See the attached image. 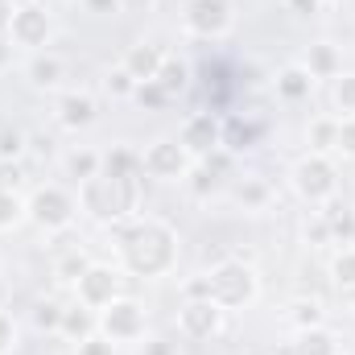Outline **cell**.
<instances>
[{"label": "cell", "mask_w": 355, "mask_h": 355, "mask_svg": "<svg viewBox=\"0 0 355 355\" xmlns=\"http://www.w3.org/2000/svg\"><path fill=\"white\" fill-rule=\"evenodd\" d=\"M141 202V174H95L83 182V207H87L95 219L103 223H116V219H128Z\"/></svg>", "instance_id": "cell-1"}, {"label": "cell", "mask_w": 355, "mask_h": 355, "mask_svg": "<svg viewBox=\"0 0 355 355\" xmlns=\"http://www.w3.org/2000/svg\"><path fill=\"white\" fill-rule=\"evenodd\" d=\"M174 232L166 223H137L124 236V265L132 268L137 277H157L174 265Z\"/></svg>", "instance_id": "cell-2"}, {"label": "cell", "mask_w": 355, "mask_h": 355, "mask_svg": "<svg viewBox=\"0 0 355 355\" xmlns=\"http://www.w3.org/2000/svg\"><path fill=\"white\" fill-rule=\"evenodd\" d=\"M211 281V297L219 306H248L257 297V272L244 265V261H223L207 272Z\"/></svg>", "instance_id": "cell-3"}, {"label": "cell", "mask_w": 355, "mask_h": 355, "mask_svg": "<svg viewBox=\"0 0 355 355\" xmlns=\"http://www.w3.org/2000/svg\"><path fill=\"white\" fill-rule=\"evenodd\" d=\"M25 211H29V219H33L37 227H46V232H62V227H71V219H75L79 207H75V198H71L62 186H42V190L29 194Z\"/></svg>", "instance_id": "cell-4"}, {"label": "cell", "mask_w": 355, "mask_h": 355, "mask_svg": "<svg viewBox=\"0 0 355 355\" xmlns=\"http://www.w3.org/2000/svg\"><path fill=\"white\" fill-rule=\"evenodd\" d=\"M335 186H339L335 166H331L327 157H318V153H310V157H302V162L293 166V190H297L306 202H331V198H335Z\"/></svg>", "instance_id": "cell-5"}, {"label": "cell", "mask_w": 355, "mask_h": 355, "mask_svg": "<svg viewBox=\"0 0 355 355\" xmlns=\"http://www.w3.org/2000/svg\"><path fill=\"white\" fill-rule=\"evenodd\" d=\"M99 327H103V335H107L112 343H132V339L145 335V310H141L132 297H116V302L103 310Z\"/></svg>", "instance_id": "cell-6"}, {"label": "cell", "mask_w": 355, "mask_h": 355, "mask_svg": "<svg viewBox=\"0 0 355 355\" xmlns=\"http://www.w3.org/2000/svg\"><path fill=\"white\" fill-rule=\"evenodd\" d=\"M8 33H12L17 46L37 50V46L50 42V12H46L42 4H21V8H12V25H8Z\"/></svg>", "instance_id": "cell-7"}, {"label": "cell", "mask_w": 355, "mask_h": 355, "mask_svg": "<svg viewBox=\"0 0 355 355\" xmlns=\"http://www.w3.org/2000/svg\"><path fill=\"white\" fill-rule=\"evenodd\" d=\"M232 25V4L227 0H190L186 4V29L198 37H219Z\"/></svg>", "instance_id": "cell-8"}, {"label": "cell", "mask_w": 355, "mask_h": 355, "mask_svg": "<svg viewBox=\"0 0 355 355\" xmlns=\"http://www.w3.org/2000/svg\"><path fill=\"white\" fill-rule=\"evenodd\" d=\"M120 297V272L107 265H91L83 277H79V302L91 306V310H107L112 302Z\"/></svg>", "instance_id": "cell-9"}, {"label": "cell", "mask_w": 355, "mask_h": 355, "mask_svg": "<svg viewBox=\"0 0 355 355\" xmlns=\"http://www.w3.org/2000/svg\"><path fill=\"white\" fill-rule=\"evenodd\" d=\"M219 318H223V306L211 302V297H190L178 314L182 335H190V339H211L219 331Z\"/></svg>", "instance_id": "cell-10"}, {"label": "cell", "mask_w": 355, "mask_h": 355, "mask_svg": "<svg viewBox=\"0 0 355 355\" xmlns=\"http://www.w3.org/2000/svg\"><path fill=\"white\" fill-rule=\"evenodd\" d=\"M141 166L149 178H182L186 174V145L182 141H153L141 153Z\"/></svg>", "instance_id": "cell-11"}, {"label": "cell", "mask_w": 355, "mask_h": 355, "mask_svg": "<svg viewBox=\"0 0 355 355\" xmlns=\"http://www.w3.org/2000/svg\"><path fill=\"white\" fill-rule=\"evenodd\" d=\"M182 145H186V153L207 157V153H215V149L223 145V128L215 124L211 112H198V116L186 120V128H182Z\"/></svg>", "instance_id": "cell-12"}, {"label": "cell", "mask_w": 355, "mask_h": 355, "mask_svg": "<svg viewBox=\"0 0 355 355\" xmlns=\"http://www.w3.org/2000/svg\"><path fill=\"white\" fill-rule=\"evenodd\" d=\"M162 62H166V54H162L153 42H137V46H128V54H124L120 67H124L137 83H149V79H157Z\"/></svg>", "instance_id": "cell-13"}, {"label": "cell", "mask_w": 355, "mask_h": 355, "mask_svg": "<svg viewBox=\"0 0 355 355\" xmlns=\"http://www.w3.org/2000/svg\"><path fill=\"white\" fill-rule=\"evenodd\" d=\"M306 71H310V79H339V75H343L339 50H335L331 42H314L310 54H306Z\"/></svg>", "instance_id": "cell-14"}, {"label": "cell", "mask_w": 355, "mask_h": 355, "mask_svg": "<svg viewBox=\"0 0 355 355\" xmlns=\"http://www.w3.org/2000/svg\"><path fill=\"white\" fill-rule=\"evenodd\" d=\"M58 120H62L67 128H87L91 120H95V99L83 95V91L62 95V103H58Z\"/></svg>", "instance_id": "cell-15"}, {"label": "cell", "mask_w": 355, "mask_h": 355, "mask_svg": "<svg viewBox=\"0 0 355 355\" xmlns=\"http://www.w3.org/2000/svg\"><path fill=\"white\" fill-rule=\"evenodd\" d=\"M289 355H339V343H335V335H331V331L310 327V331H302V335H297V343L289 347Z\"/></svg>", "instance_id": "cell-16"}, {"label": "cell", "mask_w": 355, "mask_h": 355, "mask_svg": "<svg viewBox=\"0 0 355 355\" xmlns=\"http://www.w3.org/2000/svg\"><path fill=\"white\" fill-rule=\"evenodd\" d=\"M29 83L42 91L58 87L62 83V58H54V54H33V62H29Z\"/></svg>", "instance_id": "cell-17"}, {"label": "cell", "mask_w": 355, "mask_h": 355, "mask_svg": "<svg viewBox=\"0 0 355 355\" xmlns=\"http://www.w3.org/2000/svg\"><path fill=\"white\" fill-rule=\"evenodd\" d=\"M58 331L71 335V339H79V343H83L87 335H95V314H91V306H83V302H79V306H67Z\"/></svg>", "instance_id": "cell-18"}, {"label": "cell", "mask_w": 355, "mask_h": 355, "mask_svg": "<svg viewBox=\"0 0 355 355\" xmlns=\"http://www.w3.org/2000/svg\"><path fill=\"white\" fill-rule=\"evenodd\" d=\"M318 215L327 219L331 240H343V244H352V240H355V211L339 207V202H327V211H318Z\"/></svg>", "instance_id": "cell-19"}, {"label": "cell", "mask_w": 355, "mask_h": 355, "mask_svg": "<svg viewBox=\"0 0 355 355\" xmlns=\"http://www.w3.org/2000/svg\"><path fill=\"white\" fill-rule=\"evenodd\" d=\"M310 83H314V79H310V71H306V67H285V71L277 75V91H281L289 103L306 99V95H310Z\"/></svg>", "instance_id": "cell-20"}, {"label": "cell", "mask_w": 355, "mask_h": 355, "mask_svg": "<svg viewBox=\"0 0 355 355\" xmlns=\"http://www.w3.org/2000/svg\"><path fill=\"white\" fill-rule=\"evenodd\" d=\"M153 83L166 91L170 99H178V95L186 91V83H190V71H186V62H178V58L166 54V62H162V71H157V79H153Z\"/></svg>", "instance_id": "cell-21"}, {"label": "cell", "mask_w": 355, "mask_h": 355, "mask_svg": "<svg viewBox=\"0 0 355 355\" xmlns=\"http://www.w3.org/2000/svg\"><path fill=\"white\" fill-rule=\"evenodd\" d=\"M335 141H339V120H314L310 124V145H314L318 157L335 153Z\"/></svg>", "instance_id": "cell-22"}, {"label": "cell", "mask_w": 355, "mask_h": 355, "mask_svg": "<svg viewBox=\"0 0 355 355\" xmlns=\"http://www.w3.org/2000/svg\"><path fill=\"white\" fill-rule=\"evenodd\" d=\"M99 166H103V157H99V153H91V149H75V153L67 157V174L75 178V182L95 178V174H99Z\"/></svg>", "instance_id": "cell-23"}, {"label": "cell", "mask_w": 355, "mask_h": 355, "mask_svg": "<svg viewBox=\"0 0 355 355\" xmlns=\"http://www.w3.org/2000/svg\"><path fill=\"white\" fill-rule=\"evenodd\" d=\"M103 170H107V174H145L141 153H132V149H116V153H107V157H103Z\"/></svg>", "instance_id": "cell-24"}, {"label": "cell", "mask_w": 355, "mask_h": 355, "mask_svg": "<svg viewBox=\"0 0 355 355\" xmlns=\"http://www.w3.org/2000/svg\"><path fill=\"white\" fill-rule=\"evenodd\" d=\"M62 310H67V306H58L54 297H42V302L33 306V327H37V331H58V327H62Z\"/></svg>", "instance_id": "cell-25"}, {"label": "cell", "mask_w": 355, "mask_h": 355, "mask_svg": "<svg viewBox=\"0 0 355 355\" xmlns=\"http://www.w3.org/2000/svg\"><path fill=\"white\" fill-rule=\"evenodd\" d=\"M252 141H257V128H252V124L227 120V128H223V145H227V149H248Z\"/></svg>", "instance_id": "cell-26"}, {"label": "cell", "mask_w": 355, "mask_h": 355, "mask_svg": "<svg viewBox=\"0 0 355 355\" xmlns=\"http://www.w3.org/2000/svg\"><path fill=\"white\" fill-rule=\"evenodd\" d=\"M87 268H91V261L79 252V248H75V252H67V257L58 261V268H54V272H58V281H75V285H79V277H83Z\"/></svg>", "instance_id": "cell-27"}, {"label": "cell", "mask_w": 355, "mask_h": 355, "mask_svg": "<svg viewBox=\"0 0 355 355\" xmlns=\"http://www.w3.org/2000/svg\"><path fill=\"white\" fill-rule=\"evenodd\" d=\"M21 186H25V166H21L17 157H0V190L17 194Z\"/></svg>", "instance_id": "cell-28"}, {"label": "cell", "mask_w": 355, "mask_h": 355, "mask_svg": "<svg viewBox=\"0 0 355 355\" xmlns=\"http://www.w3.org/2000/svg\"><path fill=\"white\" fill-rule=\"evenodd\" d=\"M103 87H107V95H116V99H132V91H137V79H132L124 67H116V71H107Z\"/></svg>", "instance_id": "cell-29"}, {"label": "cell", "mask_w": 355, "mask_h": 355, "mask_svg": "<svg viewBox=\"0 0 355 355\" xmlns=\"http://www.w3.org/2000/svg\"><path fill=\"white\" fill-rule=\"evenodd\" d=\"M331 272H335V281H339L343 289H355V248H343V252L335 257Z\"/></svg>", "instance_id": "cell-30"}, {"label": "cell", "mask_w": 355, "mask_h": 355, "mask_svg": "<svg viewBox=\"0 0 355 355\" xmlns=\"http://www.w3.org/2000/svg\"><path fill=\"white\" fill-rule=\"evenodd\" d=\"M335 103L343 116H355V75H339L335 79Z\"/></svg>", "instance_id": "cell-31"}, {"label": "cell", "mask_w": 355, "mask_h": 355, "mask_svg": "<svg viewBox=\"0 0 355 355\" xmlns=\"http://www.w3.org/2000/svg\"><path fill=\"white\" fill-rule=\"evenodd\" d=\"M25 215V207H21V198L17 194H8V190H0V232L4 227H17V219Z\"/></svg>", "instance_id": "cell-32"}, {"label": "cell", "mask_w": 355, "mask_h": 355, "mask_svg": "<svg viewBox=\"0 0 355 355\" xmlns=\"http://www.w3.org/2000/svg\"><path fill=\"white\" fill-rule=\"evenodd\" d=\"M132 99H137V103H145V107H166V103H170V95H166V91L157 87L153 79H149V83H137Z\"/></svg>", "instance_id": "cell-33"}, {"label": "cell", "mask_w": 355, "mask_h": 355, "mask_svg": "<svg viewBox=\"0 0 355 355\" xmlns=\"http://www.w3.org/2000/svg\"><path fill=\"white\" fill-rule=\"evenodd\" d=\"M25 145H29L25 132H17V128H4V132H0V157H17V162H21Z\"/></svg>", "instance_id": "cell-34"}, {"label": "cell", "mask_w": 355, "mask_h": 355, "mask_svg": "<svg viewBox=\"0 0 355 355\" xmlns=\"http://www.w3.org/2000/svg\"><path fill=\"white\" fill-rule=\"evenodd\" d=\"M293 322H297V331H310V327H318V322H322V310H318V302H297V306H293Z\"/></svg>", "instance_id": "cell-35"}, {"label": "cell", "mask_w": 355, "mask_h": 355, "mask_svg": "<svg viewBox=\"0 0 355 355\" xmlns=\"http://www.w3.org/2000/svg\"><path fill=\"white\" fill-rule=\"evenodd\" d=\"M335 153L355 157V116H343V120H339V141H335Z\"/></svg>", "instance_id": "cell-36"}, {"label": "cell", "mask_w": 355, "mask_h": 355, "mask_svg": "<svg viewBox=\"0 0 355 355\" xmlns=\"http://www.w3.org/2000/svg\"><path fill=\"white\" fill-rule=\"evenodd\" d=\"M215 186H219V174H215V170H211L207 162H202V166H198V170L190 174V190H194V194H211Z\"/></svg>", "instance_id": "cell-37"}, {"label": "cell", "mask_w": 355, "mask_h": 355, "mask_svg": "<svg viewBox=\"0 0 355 355\" xmlns=\"http://www.w3.org/2000/svg\"><path fill=\"white\" fill-rule=\"evenodd\" d=\"M236 194H240V202H248V207H261V202L268 198V190L261 186V182H244Z\"/></svg>", "instance_id": "cell-38"}, {"label": "cell", "mask_w": 355, "mask_h": 355, "mask_svg": "<svg viewBox=\"0 0 355 355\" xmlns=\"http://www.w3.org/2000/svg\"><path fill=\"white\" fill-rule=\"evenodd\" d=\"M12 343H17V322L0 310V355L4 352H12Z\"/></svg>", "instance_id": "cell-39"}, {"label": "cell", "mask_w": 355, "mask_h": 355, "mask_svg": "<svg viewBox=\"0 0 355 355\" xmlns=\"http://www.w3.org/2000/svg\"><path fill=\"white\" fill-rule=\"evenodd\" d=\"M306 240H314V244H327L331 240V227H327L322 215H314V223H306Z\"/></svg>", "instance_id": "cell-40"}, {"label": "cell", "mask_w": 355, "mask_h": 355, "mask_svg": "<svg viewBox=\"0 0 355 355\" xmlns=\"http://www.w3.org/2000/svg\"><path fill=\"white\" fill-rule=\"evenodd\" d=\"M79 355H112V339H95V335H87V339L79 343Z\"/></svg>", "instance_id": "cell-41"}, {"label": "cell", "mask_w": 355, "mask_h": 355, "mask_svg": "<svg viewBox=\"0 0 355 355\" xmlns=\"http://www.w3.org/2000/svg\"><path fill=\"white\" fill-rule=\"evenodd\" d=\"M83 4H87V12H99V17L120 12V0H83Z\"/></svg>", "instance_id": "cell-42"}, {"label": "cell", "mask_w": 355, "mask_h": 355, "mask_svg": "<svg viewBox=\"0 0 355 355\" xmlns=\"http://www.w3.org/2000/svg\"><path fill=\"white\" fill-rule=\"evenodd\" d=\"M186 297H211V281H207V277L190 281V285H186ZM211 302H215V297H211Z\"/></svg>", "instance_id": "cell-43"}, {"label": "cell", "mask_w": 355, "mask_h": 355, "mask_svg": "<svg viewBox=\"0 0 355 355\" xmlns=\"http://www.w3.org/2000/svg\"><path fill=\"white\" fill-rule=\"evenodd\" d=\"M145 355H174V343H166V339H149V343H145Z\"/></svg>", "instance_id": "cell-44"}, {"label": "cell", "mask_w": 355, "mask_h": 355, "mask_svg": "<svg viewBox=\"0 0 355 355\" xmlns=\"http://www.w3.org/2000/svg\"><path fill=\"white\" fill-rule=\"evenodd\" d=\"M8 25H12V0H0V37L8 33Z\"/></svg>", "instance_id": "cell-45"}, {"label": "cell", "mask_w": 355, "mask_h": 355, "mask_svg": "<svg viewBox=\"0 0 355 355\" xmlns=\"http://www.w3.org/2000/svg\"><path fill=\"white\" fill-rule=\"evenodd\" d=\"M29 149H33V153H50V149H54V141L37 132V137H29Z\"/></svg>", "instance_id": "cell-46"}, {"label": "cell", "mask_w": 355, "mask_h": 355, "mask_svg": "<svg viewBox=\"0 0 355 355\" xmlns=\"http://www.w3.org/2000/svg\"><path fill=\"white\" fill-rule=\"evenodd\" d=\"M120 8H124V12H149L153 0H120Z\"/></svg>", "instance_id": "cell-47"}, {"label": "cell", "mask_w": 355, "mask_h": 355, "mask_svg": "<svg viewBox=\"0 0 355 355\" xmlns=\"http://www.w3.org/2000/svg\"><path fill=\"white\" fill-rule=\"evenodd\" d=\"M285 4H289L293 12H314V8H318V0H285Z\"/></svg>", "instance_id": "cell-48"}, {"label": "cell", "mask_w": 355, "mask_h": 355, "mask_svg": "<svg viewBox=\"0 0 355 355\" xmlns=\"http://www.w3.org/2000/svg\"><path fill=\"white\" fill-rule=\"evenodd\" d=\"M4 297H8V289H4V281H0V302H4Z\"/></svg>", "instance_id": "cell-49"}, {"label": "cell", "mask_w": 355, "mask_h": 355, "mask_svg": "<svg viewBox=\"0 0 355 355\" xmlns=\"http://www.w3.org/2000/svg\"><path fill=\"white\" fill-rule=\"evenodd\" d=\"M285 355H289V352H285Z\"/></svg>", "instance_id": "cell-50"}]
</instances>
